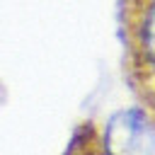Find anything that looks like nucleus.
Returning <instances> with one entry per match:
<instances>
[{
  "mask_svg": "<svg viewBox=\"0 0 155 155\" xmlns=\"http://www.w3.org/2000/svg\"><path fill=\"white\" fill-rule=\"evenodd\" d=\"M116 24L124 85L155 128V0H119Z\"/></svg>",
  "mask_w": 155,
  "mask_h": 155,
  "instance_id": "f257e3e1",
  "label": "nucleus"
},
{
  "mask_svg": "<svg viewBox=\"0 0 155 155\" xmlns=\"http://www.w3.org/2000/svg\"><path fill=\"white\" fill-rule=\"evenodd\" d=\"M61 155H155V128L131 104L80 119Z\"/></svg>",
  "mask_w": 155,
  "mask_h": 155,
  "instance_id": "f03ea898",
  "label": "nucleus"
}]
</instances>
